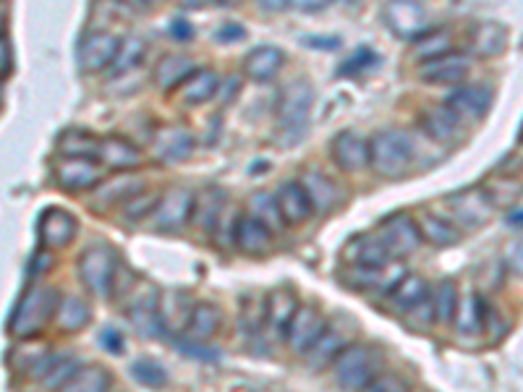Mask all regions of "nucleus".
Listing matches in <instances>:
<instances>
[{
    "label": "nucleus",
    "mask_w": 523,
    "mask_h": 392,
    "mask_svg": "<svg viewBox=\"0 0 523 392\" xmlns=\"http://www.w3.org/2000/svg\"><path fill=\"white\" fill-rule=\"evenodd\" d=\"M129 314L131 325L142 332L144 338H155L163 330V319H160V291L155 285H139L131 288V301H129Z\"/></svg>",
    "instance_id": "obj_8"
},
{
    "label": "nucleus",
    "mask_w": 523,
    "mask_h": 392,
    "mask_svg": "<svg viewBox=\"0 0 523 392\" xmlns=\"http://www.w3.org/2000/svg\"><path fill=\"white\" fill-rule=\"evenodd\" d=\"M157 202H160V196L157 194H144V191H139V194L131 196L129 202H126L123 215L129 217V220H142V217H147L150 212H155Z\"/></svg>",
    "instance_id": "obj_46"
},
{
    "label": "nucleus",
    "mask_w": 523,
    "mask_h": 392,
    "mask_svg": "<svg viewBox=\"0 0 523 392\" xmlns=\"http://www.w3.org/2000/svg\"><path fill=\"white\" fill-rule=\"evenodd\" d=\"M416 225H419L422 241H429V244L440 246V249H445V246H456L458 241H461V230H458L453 223H448V220H442V217L424 215L422 223Z\"/></svg>",
    "instance_id": "obj_35"
},
{
    "label": "nucleus",
    "mask_w": 523,
    "mask_h": 392,
    "mask_svg": "<svg viewBox=\"0 0 523 392\" xmlns=\"http://www.w3.org/2000/svg\"><path fill=\"white\" fill-rule=\"evenodd\" d=\"M385 24L398 40H419L429 32L427 8L419 0H390L385 6Z\"/></svg>",
    "instance_id": "obj_6"
},
{
    "label": "nucleus",
    "mask_w": 523,
    "mask_h": 392,
    "mask_svg": "<svg viewBox=\"0 0 523 392\" xmlns=\"http://www.w3.org/2000/svg\"><path fill=\"white\" fill-rule=\"evenodd\" d=\"M314 108V89L312 84L299 79L283 89L278 102V129L286 136V144H296L301 134H306L309 118Z\"/></svg>",
    "instance_id": "obj_2"
},
{
    "label": "nucleus",
    "mask_w": 523,
    "mask_h": 392,
    "mask_svg": "<svg viewBox=\"0 0 523 392\" xmlns=\"http://www.w3.org/2000/svg\"><path fill=\"white\" fill-rule=\"evenodd\" d=\"M380 241L390 251V257L401 259L422 246V233L408 215H393L380 225Z\"/></svg>",
    "instance_id": "obj_11"
},
{
    "label": "nucleus",
    "mask_w": 523,
    "mask_h": 392,
    "mask_svg": "<svg viewBox=\"0 0 523 392\" xmlns=\"http://www.w3.org/2000/svg\"><path fill=\"white\" fill-rule=\"evenodd\" d=\"M275 202H278V210L286 225H304L314 215V207L301 181L283 183L275 194Z\"/></svg>",
    "instance_id": "obj_18"
},
{
    "label": "nucleus",
    "mask_w": 523,
    "mask_h": 392,
    "mask_svg": "<svg viewBox=\"0 0 523 392\" xmlns=\"http://www.w3.org/2000/svg\"><path fill=\"white\" fill-rule=\"evenodd\" d=\"M432 304H435V319L442 322V325H450L453 319H456V309H458V288L453 280H445L437 288L435 298H432Z\"/></svg>",
    "instance_id": "obj_41"
},
{
    "label": "nucleus",
    "mask_w": 523,
    "mask_h": 392,
    "mask_svg": "<svg viewBox=\"0 0 523 392\" xmlns=\"http://www.w3.org/2000/svg\"><path fill=\"white\" fill-rule=\"evenodd\" d=\"M118 48H121V40H118L116 34H87L82 40V48H79V66H82V71H87V74L105 71V68H110V63L116 61Z\"/></svg>",
    "instance_id": "obj_13"
},
{
    "label": "nucleus",
    "mask_w": 523,
    "mask_h": 392,
    "mask_svg": "<svg viewBox=\"0 0 523 392\" xmlns=\"http://www.w3.org/2000/svg\"><path fill=\"white\" fill-rule=\"evenodd\" d=\"M429 296V285L424 283L419 275H403L401 283L395 285L393 291H390V298H393V306L403 314L414 309L416 304H422L424 298Z\"/></svg>",
    "instance_id": "obj_33"
},
{
    "label": "nucleus",
    "mask_w": 523,
    "mask_h": 392,
    "mask_svg": "<svg viewBox=\"0 0 523 392\" xmlns=\"http://www.w3.org/2000/svg\"><path fill=\"white\" fill-rule=\"evenodd\" d=\"M267 319V301L265 298H257V304H249L244 306V311H241V322L246 325V330H257V327H262V322Z\"/></svg>",
    "instance_id": "obj_48"
},
{
    "label": "nucleus",
    "mask_w": 523,
    "mask_h": 392,
    "mask_svg": "<svg viewBox=\"0 0 523 392\" xmlns=\"http://www.w3.org/2000/svg\"><path fill=\"white\" fill-rule=\"evenodd\" d=\"M461 121H479L487 115L492 105V92L487 87H461L445 100Z\"/></svg>",
    "instance_id": "obj_20"
},
{
    "label": "nucleus",
    "mask_w": 523,
    "mask_h": 392,
    "mask_svg": "<svg viewBox=\"0 0 523 392\" xmlns=\"http://www.w3.org/2000/svg\"><path fill=\"white\" fill-rule=\"evenodd\" d=\"M450 212L463 228H484L490 223L492 212H495V199L482 186H471V189H463L450 196Z\"/></svg>",
    "instance_id": "obj_7"
},
{
    "label": "nucleus",
    "mask_w": 523,
    "mask_h": 392,
    "mask_svg": "<svg viewBox=\"0 0 523 392\" xmlns=\"http://www.w3.org/2000/svg\"><path fill=\"white\" fill-rule=\"evenodd\" d=\"M369 390H374V392H382V390H406V382H403V379H395V377H377L372 382V385H369Z\"/></svg>",
    "instance_id": "obj_53"
},
{
    "label": "nucleus",
    "mask_w": 523,
    "mask_h": 392,
    "mask_svg": "<svg viewBox=\"0 0 523 392\" xmlns=\"http://www.w3.org/2000/svg\"><path fill=\"white\" fill-rule=\"evenodd\" d=\"M508 264H510V270L516 272V275H523V238H518L516 244L510 246Z\"/></svg>",
    "instance_id": "obj_52"
},
{
    "label": "nucleus",
    "mask_w": 523,
    "mask_h": 392,
    "mask_svg": "<svg viewBox=\"0 0 523 392\" xmlns=\"http://www.w3.org/2000/svg\"><path fill=\"white\" fill-rule=\"evenodd\" d=\"M76 369H79V366H76L74 356H53V359L45 356L42 364L37 366L34 377H40L45 387H63Z\"/></svg>",
    "instance_id": "obj_37"
},
{
    "label": "nucleus",
    "mask_w": 523,
    "mask_h": 392,
    "mask_svg": "<svg viewBox=\"0 0 523 392\" xmlns=\"http://www.w3.org/2000/svg\"><path fill=\"white\" fill-rule=\"evenodd\" d=\"M374 61H377V58H374V53L372 50H356L354 55H351V58H348L346 63H343V66H340V76H359V74H364V71H367L369 66H374Z\"/></svg>",
    "instance_id": "obj_47"
},
{
    "label": "nucleus",
    "mask_w": 523,
    "mask_h": 392,
    "mask_svg": "<svg viewBox=\"0 0 523 392\" xmlns=\"http://www.w3.org/2000/svg\"><path fill=\"white\" fill-rule=\"evenodd\" d=\"M118 3H123V6H131V8H142L147 0H118Z\"/></svg>",
    "instance_id": "obj_59"
},
{
    "label": "nucleus",
    "mask_w": 523,
    "mask_h": 392,
    "mask_svg": "<svg viewBox=\"0 0 523 392\" xmlns=\"http://www.w3.org/2000/svg\"><path fill=\"white\" fill-rule=\"evenodd\" d=\"M191 34H194V27H191L189 21H186V19H173V24H170V37H173V40L189 42Z\"/></svg>",
    "instance_id": "obj_51"
},
{
    "label": "nucleus",
    "mask_w": 523,
    "mask_h": 392,
    "mask_svg": "<svg viewBox=\"0 0 523 392\" xmlns=\"http://www.w3.org/2000/svg\"><path fill=\"white\" fill-rule=\"evenodd\" d=\"M333 3V0H291V6L296 11H304V14H314V11H322Z\"/></svg>",
    "instance_id": "obj_54"
},
{
    "label": "nucleus",
    "mask_w": 523,
    "mask_h": 392,
    "mask_svg": "<svg viewBox=\"0 0 523 392\" xmlns=\"http://www.w3.org/2000/svg\"><path fill=\"white\" fill-rule=\"evenodd\" d=\"M505 48V34L500 27H492V24H484V27L476 29L474 34V50L484 58H492V55L503 53Z\"/></svg>",
    "instance_id": "obj_43"
},
{
    "label": "nucleus",
    "mask_w": 523,
    "mask_h": 392,
    "mask_svg": "<svg viewBox=\"0 0 523 392\" xmlns=\"http://www.w3.org/2000/svg\"><path fill=\"white\" fill-rule=\"evenodd\" d=\"M92 311H89L87 301L79 296H61L58 298V309H55V325L63 332H79L89 325Z\"/></svg>",
    "instance_id": "obj_28"
},
{
    "label": "nucleus",
    "mask_w": 523,
    "mask_h": 392,
    "mask_svg": "<svg viewBox=\"0 0 523 392\" xmlns=\"http://www.w3.org/2000/svg\"><path fill=\"white\" fill-rule=\"evenodd\" d=\"M194 199L197 196L191 194L189 189H170L168 194L160 196L155 212H152V220H155V228L163 230V233H178L191 223V215H194Z\"/></svg>",
    "instance_id": "obj_9"
},
{
    "label": "nucleus",
    "mask_w": 523,
    "mask_h": 392,
    "mask_svg": "<svg viewBox=\"0 0 523 392\" xmlns=\"http://www.w3.org/2000/svg\"><path fill=\"white\" fill-rule=\"evenodd\" d=\"M252 215L259 217V220H262V223L272 230V233L286 225V220H283V215H280V210H278L275 196H270V194L252 196Z\"/></svg>",
    "instance_id": "obj_44"
},
{
    "label": "nucleus",
    "mask_w": 523,
    "mask_h": 392,
    "mask_svg": "<svg viewBox=\"0 0 523 392\" xmlns=\"http://www.w3.org/2000/svg\"><path fill=\"white\" fill-rule=\"evenodd\" d=\"M325 327V317H322L314 306H299L291 319V327H288L286 332L291 351L299 353V356H306V351H309L314 345V340L325 332Z\"/></svg>",
    "instance_id": "obj_12"
},
{
    "label": "nucleus",
    "mask_w": 523,
    "mask_h": 392,
    "mask_svg": "<svg viewBox=\"0 0 523 392\" xmlns=\"http://www.w3.org/2000/svg\"><path fill=\"white\" fill-rule=\"evenodd\" d=\"M58 152L66 157H87V160H95L100 155V139L92 134H84V131H66L58 139Z\"/></svg>",
    "instance_id": "obj_39"
},
{
    "label": "nucleus",
    "mask_w": 523,
    "mask_h": 392,
    "mask_svg": "<svg viewBox=\"0 0 523 392\" xmlns=\"http://www.w3.org/2000/svg\"><path fill=\"white\" fill-rule=\"evenodd\" d=\"M508 225L510 228H516V230H523V210L518 207V210H513L508 215Z\"/></svg>",
    "instance_id": "obj_58"
},
{
    "label": "nucleus",
    "mask_w": 523,
    "mask_h": 392,
    "mask_svg": "<svg viewBox=\"0 0 523 392\" xmlns=\"http://www.w3.org/2000/svg\"><path fill=\"white\" fill-rule=\"evenodd\" d=\"M76 217L61 207H50L40 215V241L50 249H63L74 241L76 236Z\"/></svg>",
    "instance_id": "obj_17"
},
{
    "label": "nucleus",
    "mask_w": 523,
    "mask_h": 392,
    "mask_svg": "<svg viewBox=\"0 0 523 392\" xmlns=\"http://www.w3.org/2000/svg\"><path fill=\"white\" fill-rule=\"evenodd\" d=\"M118 259L116 251L105 244L89 246L79 259V275H82L84 285L89 288V293L95 296H108L113 291V280L118 275Z\"/></svg>",
    "instance_id": "obj_5"
},
{
    "label": "nucleus",
    "mask_w": 523,
    "mask_h": 392,
    "mask_svg": "<svg viewBox=\"0 0 523 392\" xmlns=\"http://www.w3.org/2000/svg\"><path fill=\"white\" fill-rule=\"evenodd\" d=\"M286 63V53L275 45H262V48H254L252 53L244 58V74L252 79V82H270L275 79L280 68Z\"/></svg>",
    "instance_id": "obj_22"
},
{
    "label": "nucleus",
    "mask_w": 523,
    "mask_h": 392,
    "mask_svg": "<svg viewBox=\"0 0 523 392\" xmlns=\"http://www.w3.org/2000/svg\"><path fill=\"white\" fill-rule=\"evenodd\" d=\"M471 61L461 53H442L437 58L422 61L419 79L427 84H461L469 76Z\"/></svg>",
    "instance_id": "obj_14"
},
{
    "label": "nucleus",
    "mask_w": 523,
    "mask_h": 392,
    "mask_svg": "<svg viewBox=\"0 0 523 392\" xmlns=\"http://www.w3.org/2000/svg\"><path fill=\"white\" fill-rule=\"evenodd\" d=\"M131 377L144 387H165L168 385V372L152 359H139L131 364Z\"/></svg>",
    "instance_id": "obj_45"
},
{
    "label": "nucleus",
    "mask_w": 523,
    "mask_h": 392,
    "mask_svg": "<svg viewBox=\"0 0 523 392\" xmlns=\"http://www.w3.org/2000/svg\"><path fill=\"white\" fill-rule=\"evenodd\" d=\"M301 183H304L306 194H309V202H312L314 212H320V215H330V212L338 207V202H340L338 186H335V183L330 181L325 173H320V170H309Z\"/></svg>",
    "instance_id": "obj_24"
},
{
    "label": "nucleus",
    "mask_w": 523,
    "mask_h": 392,
    "mask_svg": "<svg viewBox=\"0 0 523 392\" xmlns=\"http://www.w3.org/2000/svg\"><path fill=\"white\" fill-rule=\"evenodd\" d=\"M152 149L163 163H184L194 152V136L181 126H163L155 134Z\"/></svg>",
    "instance_id": "obj_19"
},
{
    "label": "nucleus",
    "mask_w": 523,
    "mask_h": 392,
    "mask_svg": "<svg viewBox=\"0 0 523 392\" xmlns=\"http://www.w3.org/2000/svg\"><path fill=\"white\" fill-rule=\"evenodd\" d=\"M113 387V377L105 366H79L63 390L71 392H105Z\"/></svg>",
    "instance_id": "obj_32"
},
{
    "label": "nucleus",
    "mask_w": 523,
    "mask_h": 392,
    "mask_svg": "<svg viewBox=\"0 0 523 392\" xmlns=\"http://www.w3.org/2000/svg\"><path fill=\"white\" fill-rule=\"evenodd\" d=\"M220 325H223V317H220V311L215 309L212 304H197L191 309V317L186 322L189 327L191 340H210L218 335Z\"/></svg>",
    "instance_id": "obj_34"
},
{
    "label": "nucleus",
    "mask_w": 523,
    "mask_h": 392,
    "mask_svg": "<svg viewBox=\"0 0 523 392\" xmlns=\"http://www.w3.org/2000/svg\"><path fill=\"white\" fill-rule=\"evenodd\" d=\"M348 264H359V267H382V264L393 262L390 251L385 249L380 238H356L343 251Z\"/></svg>",
    "instance_id": "obj_27"
},
{
    "label": "nucleus",
    "mask_w": 523,
    "mask_h": 392,
    "mask_svg": "<svg viewBox=\"0 0 523 392\" xmlns=\"http://www.w3.org/2000/svg\"><path fill=\"white\" fill-rule=\"evenodd\" d=\"M521 142H523V126H521Z\"/></svg>",
    "instance_id": "obj_62"
},
{
    "label": "nucleus",
    "mask_w": 523,
    "mask_h": 392,
    "mask_svg": "<svg viewBox=\"0 0 523 392\" xmlns=\"http://www.w3.org/2000/svg\"><path fill=\"white\" fill-rule=\"evenodd\" d=\"M218 87V74H212V71L202 68V71H194V74H189L184 82L178 84V97H181V102H186V105H202V102H207L210 97H215Z\"/></svg>",
    "instance_id": "obj_25"
},
{
    "label": "nucleus",
    "mask_w": 523,
    "mask_h": 392,
    "mask_svg": "<svg viewBox=\"0 0 523 392\" xmlns=\"http://www.w3.org/2000/svg\"><path fill=\"white\" fill-rule=\"evenodd\" d=\"M97 160H102L110 170L126 173V170H134L142 165V152L129 139H123V136H108V139H100V155H97Z\"/></svg>",
    "instance_id": "obj_21"
},
{
    "label": "nucleus",
    "mask_w": 523,
    "mask_h": 392,
    "mask_svg": "<svg viewBox=\"0 0 523 392\" xmlns=\"http://www.w3.org/2000/svg\"><path fill=\"white\" fill-rule=\"evenodd\" d=\"M335 165L346 173H359L369 165V142L356 131H340L330 144Z\"/></svg>",
    "instance_id": "obj_15"
},
{
    "label": "nucleus",
    "mask_w": 523,
    "mask_h": 392,
    "mask_svg": "<svg viewBox=\"0 0 523 392\" xmlns=\"http://www.w3.org/2000/svg\"><path fill=\"white\" fill-rule=\"evenodd\" d=\"M142 191V181L139 178H113V181L97 183V204H126L131 196Z\"/></svg>",
    "instance_id": "obj_36"
},
{
    "label": "nucleus",
    "mask_w": 523,
    "mask_h": 392,
    "mask_svg": "<svg viewBox=\"0 0 523 392\" xmlns=\"http://www.w3.org/2000/svg\"><path fill=\"white\" fill-rule=\"evenodd\" d=\"M220 3H225V6H238V3H244V0H220Z\"/></svg>",
    "instance_id": "obj_60"
},
{
    "label": "nucleus",
    "mask_w": 523,
    "mask_h": 392,
    "mask_svg": "<svg viewBox=\"0 0 523 392\" xmlns=\"http://www.w3.org/2000/svg\"><path fill=\"white\" fill-rule=\"evenodd\" d=\"M225 196L218 189H204L202 194L194 199V215L191 220H197V225H202L207 233L218 228L220 217L225 215Z\"/></svg>",
    "instance_id": "obj_30"
},
{
    "label": "nucleus",
    "mask_w": 523,
    "mask_h": 392,
    "mask_svg": "<svg viewBox=\"0 0 523 392\" xmlns=\"http://www.w3.org/2000/svg\"><path fill=\"white\" fill-rule=\"evenodd\" d=\"M53 176L58 181V186L71 194H79V191L97 189V183L102 181V173L92 160L87 157H66L61 155V160H55L53 165Z\"/></svg>",
    "instance_id": "obj_10"
},
{
    "label": "nucleus",
    "mask_w": 523,
    "mask_h": 392,
    "mask_svg": "<svg viewBox=\"0 0 523 392\" xmlns=\"http://www.w3.org/2000/svg\"><path fill=\"white\" fill-rule=\"evenodd\" d=\"M0 32H3V16H0Z\"/></svg>",
    "instance_id": "obj_61"
},
{
    "label": "nucleus",
    "mask_w": 523,
    "mask_h": 392,
    "mask_svg": "<svg viewBox=\"0 0 523 392\" xmlns=\"http://www.w3.org/2000/svg\"><path fill=\"white\" fill-rule=\"evenodd\" d=\"M422 123H424V131L440 144L458 142L463 134V121L448 108V105H440V108L424 113Z\"/></svg>",
    "instance_id": "obj_23"
},
{
    "label": "nucleus",
    "mask_w": 523,
    "mask_h": 392,
    "mask_svg": "<svg viewBox=\"0 0 523 392\" xmlns=\"http://www.w3.org/2000/svg\"><path fill=\"white\" fill-rule=\"evenodd\" d=\"M14 68V58H11V45H8L6 34L0 32V79H6Z\"/></svg>",
    "instance_id": "obj_50"
},
{
    "label": "nucleus",
    "mask_w": 523,
    "mask_h": 392,
    "mask_svg": "<svg viewBox=\"0 0 523 392\" xmlns=\"http://www.w3.org/2000/svg\"><path fill=\"white\" fill-rule=\"evenodd\" d=\"M450 45L453 40L448 32H424L419 40H414V55L419 61H429L442 53H450Z\"/></svg>",
    "instance_id": "obj_42"
},
{
    "label": "nucleus",
    "mask_w": 523,
    "mask_h": 392,
    "mask_svg": "<svg viewBox=\"0 0 523 392\" xmlns=\"http://www.w3.org/2000/svg\"><path fill=\"white\" fill-rule=\"evenodd\" d=\"M144 55H147V45L139 37H129V40H121V48L116 53V61L110 63V74L121 76L131 68H136L139 63L144 61Z\"/></svg>",
    "instance_id": "obj_40"
},
{
    "label": "nucleus",
    "mask_w": 523,
    "mask_h": 392,
    "mask_svg": "<svg viewBox=\"0 0 523 392\" xmlns=\"http://www.w3.org/2000/svg\"><path fill=\"white\" fill-rule=\"evenodd\" d=\"M296 309H299V301H296L291 288H278V291L270 293V298H267V319H270L272 330L278 332V338H286Z\"/></svg>",
    "instance_id": "obj_26"
},
{
    "label": "nucleus",
    "mask_w": 523,
    "mask_h": 392,
    "mask_svg": "<svg viewBox=\"0 0 523 392\" xmlns=\"http://www.w3.org/2000/svg\"><path fill=\"white\" fill-rule=\"evenodd\" d=\"M244 37V27H236V24H228V27L218 29V42H238L244 40Z\"/></svg>",
    "instance_id": "obj_55"
},
{
    "label": "nucleus",
    "mask_w": 523,
    "mask_h": 392,
    "mask_svg": "<svg viewBox=\"0 0 523 392\" xmlns=\"http://www.w3.org/2000/svg\"><path fill=\"white\" fill-rule=\"evenodd\" d=\"M272 233L259 217L254 215H244L236 220V228H233V241L244 254L249 257H262L267 251L272 249Z\"/></svg>",
    "instance_id": "obj_16"
},
{
    "label": "nucleus",
    "mask_w": 523,
    "mask_h": 392,
    "mask_svg": "<svg viewBox=\"0 0 523 392\" xmlns=\"http://www.w3.org/2000/svg\"><path fill=\"white\" fill-rule=\"evenodd\" d=\"M194 71H197V66H194V61H191L189 55L170 53V55H163L160 63H157L155 79L163 89H178V84L184 82L189 74H194Z\"/></svg>",
    "instance_id": "obj_31"
},
{
    "label": "nucleus",
    "mask_w": 523,
    "mask_h": 392,
    "mask_svg": "<svg viewBox=\"0 0 523 392\" xmlns=\"http://www.w3.org/2000/svg\"><path fill=\"white\" fill-rule=\"evenodd\" d=\"M257 3L265 8V11H272V14H275V11H283L286 6H291V0H257Z\"/></svg>",
    "instance_id": "obj_56"
},
{
    "label": "nucleus",
    "mask_w": 523,
    "mask_h": 392,
    "mask_svg": "<svg viewBox=\"0 0 523 392\" xmlns=\"http://www.w3.org/2000/svg\"><path fill=\"white\" fill-rule=\"evenodd\" d=\"M456 327L463 332V335H476L487 325V306L479 296H469L463 304H458L456 309Z\"/></svg>",
    "instance_id": "obj_38"
},
{
    "label": "nucleus",
    "mask_w": 523,
    "mask_h": 392,
    "mask_svg": "<svg viewBox=\"0 0 523 392\" xmlns=\"http://www.w3.org/2000/svg\"><path fill=\"white\" fill-rule=\"evenodd\" d=\"M369 168L380 178H403L411 168V147L401 134L380 131L369 139Z\"/></svg>",
    "instance_id": "obj_3"
},
{
    "label": "nucleus",
    "mask_w": 523,
    "mask_h": 392,
    "mask_svg": "<svg viewBox=\"0 0 523 392\" xmlns=\"http://www.w3.org/2000/svg\"><path fill=\"white\" fill-rule=\"evenodd\" d=\"M58 291L53 288H45V285H34L24 293V298L16 306L14 317H11V332L16 338H34L40 335L45 327H48L50 319L55 317V309H58Z\"/></svg>",
    "instance_id": "obj_1"
},
{
    "label": "nucleus",
    "mask_w": 523,
    "mask_h": 392,
    "mask_svg": "<svg viewBox=\"0 0 523 392\" xmlns=\"http://www.w3.org/2000/svg\"><path fill=\"white\" fill-rule=\"evenodd\" d=\"M178 8H186V11H191V8H207L212 3V0H173Z\"/></svg>",
    "instance_id": "obj_57"
},
{
    "label": "nucleus",
    "mask_w": 523,
    "mask_h": 392,
    "mask_svg": "<svg viewBox=\"0 0 523 392\" xmlns=\"http://www.w3.org/2000/svg\"><path fill=\"white\" fill-rule=\"evenodd\" d=\"M380 353L367 345H351L335 359V379L348 390H369L374 379L380 377Z\"/></svg>",
    "instance_id": "obj_4"
},
{
    "label": "nucleus",
    "mask_w": 523,
    "mask_h": 392,
    "mask_svg": "<svg viewBox=\"0 0 523 392\" xmlns=\"http://www.w3.org/2000/svg\"><path fill=\"white\" fill-rule=\"evenodd\" d=\"M100 343H102V348H105L108 353H113V356H121V353H123V335L116 330V327H108V330H102Z\"/></svg>",
    "instance_id": "obj_49"
},
{
    "label": "nucleus",
    "mask_w": 523,
    "mask_h": 392,
    "mask_svg": "<svg viewBox=\"0 0 523 392\" xmlns=\"http://www.w3.org/2000/svg\"><path fill=\"white\" fill-rule=\"evenodd\" d=\"M343 351H346V338H343L340 332L325 327V332H322L320 338L314 340L312 348L306 351V359H309V364H312L314 369H325V366L335 364V359H338Z\"/></svg>",
    "instance_id": "obj_29"
}]
</instances>
